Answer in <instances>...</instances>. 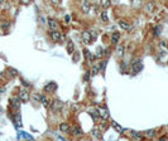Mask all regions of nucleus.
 Segmentation results:
<instances>
[{
	"instance_id": "nucleus-9",
	"label": "nucleus",
	"mask_w": 168,
	"mask_h": 141,
	"mask_svg": "<svg viewBox=\"0 0 168 141\" xmlns=\"http://www.w3.org/2000/svg\"><path fill=\"white\" fill-rule=\"evenodd\" d=\"M48 28L51 29V30H57L58 29V22L56 19H53V18H49L48 19Z\"/></svg>"
},
{
	"instance_id": "nucleus-32",
	"label": "nucleus",
	"mask_w": 168,
	"mask_h": 141,
	"mask_svg": "<svg viewBox=\"0 0 168 141\" xmlns=\"http://www.w3.org/2000/svg\"><path fill=\"white\" fill-rule=\"evenodd\" d=\"M49 3H51L53 7H58L61 4V0H49Z\"/></svg>"
},
{
	"instance_id": "nucleus-28",
	"label": "nucleus",
	"mask_w": 168,
	"mask_h": 141,
	"mask_svg": "<svg viewBox=\"0 0 168 141\" xmlns=\"http://www.w3.org/2000/svg\"><path fill=\"white\" fill-rule=\"evenodd\" d=\"M8 73H9V76H11V77H17L18 76V70L17 69H14V68H8Z\"/></svg>"
},
{
	"instance_id": "nucleus-29",
	"label": "nucleus",
	"mask_w": 168,
	"mask_h": 141,
	"mask_svg": "<svg viewBox=\"0 0 168 141\" xmlns=\"http://www.w3.org/2000/svg\"><path fill=\"white\" fill-rule=\"evenodd\" d=\"M102 53H104V52H102V48H101V47H97L95 57L97 58V59H100V58H101V57H102Z\"/></svg>"
},
{
	"instance_id": "nucleus-21",
	"label": "nucleus",
	"mask_w": 168,
	"mask_h": 141,
	"mask_svg": "<svg viewBox=\"0 0 168 141\" xmlns=\"http://www.w3.org/2000/svg\"><path fill=\"white\" fill-rule=\"evenodd\" d=\"M41 102H42L43 107H46V108H48V107H49V105H51V103H49V99L47 98L46 96H43V95L41 96Z\"/></svg>"
},
{
	"instance_id": "nucleus-5",
	"label": "nucleus",
	"mask_w": 168,
	"mask_h": 141,
	"mask_svg": "<svg viewBox=\"0 0 168 141\" xmlns=\"http://www.w3.org/2000/svg\"><path fill=\"white\" fill-rule=\"evenodd\" d=\"M97 112H99V116L101 117L102 120H108L109 119V111H108V108H106L105 106H100V107L97 108Z\"/></svg>"
},
{
	"instance_id": "nucleus-12",
	"label": "nucleus",
	"mask_w": 168,
	"mask_h": 141,
	"mask_svg": "<svg viewBox=\"0 0 168 141\" xmlns=\"http://www.w3.org/2000/svg\"><path fill=\"white\" fill-rule=\"evenodd\" d=\"M82 13H85V14H87L88 11H90V9H91V4H90V1L88 0H84V3H82Z\"/></svg>"
},
{
	"instance_id": "nucleus-19",
	"label": "nucleus",
	"mask_w": 168,
	"mask_h": 141,
	"mask_svg": "<svg viewBox=\"0 0 168 141\" xmlns=\"http://www.w3.org/2000/svg\"><path fill=\"white\" fill-rule=\"evenodd\" d=\"M91 134H92V136H94V137H96V139L102 140V135H101V132H100L99 128H92Z\"/></svg>"
},
{
	"instance_id": "nucleus-4",
	"label": "nucleus",
	"mask_w": 168,
	"mask_h": 141,
	"mask_svg": "<svg viewBox=\"0 0 168 141\" xmlns=\"http://www.w3.org/2000/svg\"><path fill=\"white\" fill-rule=\"evenodd\" d=\"M49 107H51L53 111H60L61 108L63 107V102H61L60 99H52Z\"/></svg>"
},
{
	"instance_id": "nucleus-2",
	"label": "nucleus",
	"mask_w": 168,
	"mask_h": 141,
	"mask_svg": "<svg viewBox=\"0 0 168 141\" xmlns=\"http://www.w3.org/2000/svg\"><path fill=\"white\" fill-rule=\"evenodd\" d=\"M131 69H133V73H134V74L139 73L140 70L143 69V63H141V61H140V59H138V61H134V62H133V64H131Z\"/></svg>"
},
{
	"instance_id": "nucleus-35",
	"label": "nucleus",
	"mask_w": 168,
	"mask_h": 141,
	"mask_svg": "<svg viewBox=\"0 0 168 141\" xmlns=\"http://www.w3.org/2000/svg\"><path fill=\"white\" fill-rule=\"evenodd\" d=\"M64 22H66V23H70L71 22V16L68 15V14H67V15H64Z\"/></svg>"
},
{
	"instance_id": "nucleus-10",
	"label": "nucleus",
	"mask_w": 168,
	"mask_h": 141,
	"mask_svg": "<svg viewBox=\"0 0 168 141\" xmlns=\"http://www.w3.org/2000/svg\"><path fill=\"white\" fill-rule=\"evenodd\" d=\"M60 131L62 132V134H68V132L71 131V127H70V125L67 122H62L60 123Z\"/></svg>"
},
{
	"instance_id": "nucleus-25",
	"label": "nucleus",
	"mask_w": 168,
	"mask_h": 141,
	"mask_svg": "<svg viewBox=\"0 0 168 141\" xmlns=\"http://www.w3.org/2000/svg\"><path fill=\"white\" fill-rule=\"evenodd\" d=\"M111 126H113V127H114L118 132H119V134H123V131H124V130H123V127L119 125V123H116L115 121H113V122H111Z\"/></svg>"
},
{
	"instance_id": "nucleus-22",
	"label": "nucleus",
	"mask_w": 168,
	"mask_h": 141,
	"mask_svg": "<svg viewBox=\"0 0 168 141\" xmlns=\"http://www.w3.org/2000/svg\"><path fill=\"white\" fill-rule=\"evenodd\" d=\"M100 18H101L102 23H108L109 22V15H108V10H104L101 14H100Z\"/></svg>"
},
{
	"instance_id": "nucleus-11",
	"label": "nucleus",
	"mask_w": 168,
	"mask_h": 141,
	"mask_svg": "<svg viewBox=\"0 0 168 141\" xmlns=\"http://www.w3.org/2000/svg\"><path fill=\"white\" fill-rule=\"evenodd\" d=\"M20 103H22V101H20L19 97H13V98H10V105L13 106L14 108H19L20 107Z\"/></svg>"
},
{
	"instance_id": "nucleus-17",
	"label": "nucleus",
	"mask_w": 168,
	"mask_h": 141,
	"mask_svg": "<svg viewBox=\"0 0 168 141\" xmlns=\"http://www.w3.org/2000/svg\"><path fill=\"white\" fill-rule=\"evenodd\" d=\"M130 135H131V137H133L134 140H143V139H144L143 135H141L140 132H137V131H134V130L130 131Z\"/></svg>"
},
{
	"instance_id": "nucleus-16",
	"label": "nucleus",
	"mask_w": 168,
	"mask_h": 141,
	"mask_svg": "<svg viewBox=\"0 0 168 141\" xmlns=\"http://www.w3.org/2000/svg\"><path fill=\"white\" fill-rule=\"evenodd\" d=\"M144 9H145L147 13H153V10L155 9V4L153 1H149V3H147V4H145Z\"/></svg>"
},
{
	"instance_id": "nucleus-37",
	"label": "nucleus",
	"mask_w": 168,
	"mask_h": 141,
	"mask_svg": "<svg viewBox=\"0 0 168 141\" xmlns=\"http://www.w3.org/2000/svg\"><path fill=\"white\" fill-rule=\"evenodd\" d=\"M9 26H10V23H7V24H4V25H3V29H8Z\"/></svg>"
},
{
	"instance_id": "nucleus-20",
	"label": "nucleus",
	"mask_w": 168,
	"mask_h": 141,
	"mask_svg": "<svg viewBox=\"0 0 168 141\" xmlns=\"http://www.w3.org/2000/svg\"><path fill=\"white\" fill-rule=\"evenodd\" d=\"M71 132V134H72V136H81V135H82V131H81V128H80V127H77V126H76V127H73L72 128V130H71L70 131Z\"/></svg>"
},
{
	"instance_id": "nucleus-31",
	"label": "nucleus",
	"mask_w": 168,
	"mask_h": 141,
	"mask_svg": "<svg viewBox=\"0 0 168 141\" xmlns=\"http://www.w3.org/2000/svg\"><path fill=\"white\" fill-rule=\"evenodd\" d=\"M41 96H42V95H39V93H33V95H32V98H33L34 101L41 102Z\"/></svg>"
},
{
	"instance_id": "nucleus-14",
	"label": "nucleus",
	"mask_w": 168,
	"mask_h": 141,
	"mask_svg": "<svg viewBox=\"0 0 168 141\" xmlns=\"http://www.w3.org/2000/svg\"><path fill=\"white\" fill-rule=\"evenodd\" d=\"M119 39H120V34L118 33V32H114V33L111 34V43H113L114 45H118Z\"/></svg>"
},
{
	"instance_id": "nucleus-13",
	"label": "nucleus",
	"mask_w": 168,
	"mask_h": 141,
	"mask_svg": "<svg viewBox=\"0 0 168 141\" xmlns=\"http://www.w3.org/2000/svg\"><path fill=\"white\" fill-rule=\"evenodd\" d=\"M119 26L122 29H124V30H130L131 29V25L128 22H125V20H119Z\"/></svg>"
},
{
	"instance_id": "nucleus-26",
	"label": "nucleus",
	"mask_w": 168,
	"mask_h": 141,
	"mask_svg": "<svg viewBox=\"0 0 168 141\" xmlns=\"http://www.w3.org/2000/svg\"><path fill=\"white\" fill-rule=\"evenodd\" d=\"M116 54L119 55V57H123V55H124V45L119 44V45L116 47Z\"/></svg>"
},
{
	"instance_id": "nucleus-36",
	"label": "nucleus",
	"mask_w": 168,
	"mask_h": 141,
	"mask_svg": "<svg viewBox=\"0 0 168 141\" xmlns=\"http://www.w3.org/2000/svg\"><path fill=\"white\" fill-rule=\"evenodd\" d=\"M97 70H99V68H97V67H92V72H91V73H92V76H95V74H96Z\"/></svg>"
},
{
	"instance_id": "nucleus-33",
	"label": "nucleus",
	"mask_w": 168,
	"mask_h": 141,
	"mask_svg": "<svg viewBox=\"0 0 168 141\" xmlns=\"http://www.w3.org/2000/svg\"><path fill=\"white\" fill-rule=\"evenodd\" d=\"M19 3L23 5H29L32 3V0H19Z\"/></svg>"
},
{
	"instance_id": "nucleus-15",
	"label": "nucleus",
	"mask_w": 168,
	"mask_h": 141,
	"mask_svg": "<svg viewBox=\"0 0 168 141\" xmlns=\"http://www.w3.org/2000/svg\"><path fill=\"white\" fill-rule=\"evenodd\" d=\"M84 54H85V57H86V59H88V62H94V61L96 59V57H95V55H94L90 51H88V49H85V51H84Z\"/></svg>"
},
{
	"instance_id": "nucleus-18",
	"label": "nucleus",
	"mask_w": 168,
	"mask_h": 141,
	"mask_svg": "<svg viewBox=\"0 0 168 141\" xmlns=\"http://www.w3.org/2000/svg\"><path fill=\"white\" fill-rule=\"evenodd\" d=\"M158 59H161L162 62H164V61H167V59H168V53H167L166 51H164V49H163V51L159 52V54H158Z\"/></svg>"
},
{
	"instance_id": "nucleus-38",
	"label": "nucleus",
	"mask_w": 168,
	"mask_h": 141,
	"mask_svg": "<svg viewBox=\"0 0 168 141\" xmlns=\"http://www.w3.org/2000/svg\"><path fill=\"white\" fill-rule=\"evenodd\" d=\"M164 140H167L166 136H163V137H161V139H159V141H164Z\"/></svg>"
},
{
	"instance_id": "nucleus-3",
	"label": "nucleus",
	"mask_w": 168,
	"mask_h": 141,
	"mask_svg": "<svg viewBox=\"0 0 168 141\" xmlns=\"http://www.w3.org/2000/svg\"><path fill=\"white\" fill-rule=\"evenodd\" d=\"M81 38H82V42H84L85 44H91L92 43V40H94V38H92V34L90 33V32H87V30H85L84 33H82L81 35Z\"/></svg>"
},
{
	"instance_id": "nucleus-24",
	"label": "nucleus",
	"mask_w": 168,
	"mask_h": 141,
	"mask_svg": "<svg viewBox=\"0 0 168 141\" xmlns=\"http://www.w3.org/2000/svg\"><path fill=\"white\" fill-rule=\"evenodd\" d=\"M144 135H145L147 137H149V139H153V137L157 135V131L155 130H147L145 132H144Z\"/></svg>"
},
{
	"instance_id": "nucleus-27",
	"label": "nucleus",
	"mask_w": 168,
	"mask_h": 141,
	"mask_svg": "<svg viewBox=\"0 0 168 141\" xmlns=\"http://www.w3.org/2000/svg\"><path fill=\"white\" fill-rule=\"evenodd\" d=\"M162 33V25H155L154 26V37H158Z\"/></svg>"
},
{
	"instance_id": "nucleus-8",
	"label": "nucleus",
	"mask_w": 168,
	"mask_h": 141,
	"mask_svg": "<svg viewBox=\"0 0 168 141\" xmlns=\"http://www.w3.org/2000/svg\"><path fill=\"white\" fill-rule=\"evenodd\" d=\"M76 51V47H75V43H73V40H67V53H68L70 55H72L73 53Z\"/></svg>"
},
{
	"instance_id": "nucleus-7",
	"label": "nucleus",
	"mask_w": 168,
	"mask_h": 141,
	"mask_svg": "<svg viewBox=\"0 0 168 141\" xmlns=\"http://www.w3.org/2000/svg\"><path fill=\"white\" fill-rule=\"evenodd\" d=\"M56 90H57V84H56L54 82H48V83L44 86V91H46L47 93H53Z\"/></svg>"
},
{
	"instance_id": "nucleus-34",
	"label": "nucleus",
	"mask_w": 168,
	"mask_h": 141,
	"mask_svg": "<svg viewBox=\"0 0 168 141\" xmlns=\"http://www.w3.org/2000/svg\"><path fill=\"white\" fill-rule=\"evenodd\" d=\"M105 64H106V63H105V62H101V63H100V64H99V67H97V68H99L100 70H101V72H104V68H105Z\"/></svg>"
},
{
	"instance_id": "nucleus-39",
	"label": "nucleus",
	"mask_w": 168,
	"mask_h": 141,
	"mask_svg": "<svg viewBox=\"0 0 168 141\" xmlns=\"http://www.w3.org/2000/svg\"><path fill=\"white\" fill-rule=\"evenodd\" d=\"M3 3H4V0H0V4H3Z\"/></svg>"
},
{
	"instance_id": "nucleus-1",
	"label": "nucleus",
	"mask_w": 168,
	"mask_h": 141,
	"mask_svg": "<svg viewBox=\"0 0 168 141\" xmlns=\"http://www.w3.org/2000/svg\"><path fill=\"white\" fill-rule=\"evenodd\" d=\"M49 35H51L53 42H63V40H64V37L58 30H51Z\"/></svg>"
},
{
	"instance_id": "nucleus-23",
	"label": "nucleus",
	"mask_w": 168,
	"mask_h": 141,
	"mask_svg": "<svg viewBox=\"0 0 168 141\" xmlns=\"http://www.w3.org/2000/svg\"><path fill=\"white\" fill-rule=\"evenodd\" d=\"M111 5V0H101V7L104 10H108Z\"/></svg>"
},
{
	"instance_id": "nucleus-30",
	"label": "nucleus",
	"mask_w": 168,
	"mask_h": 141,
	"mask_svg": "<svg viewBox=\"0 0 168 141\" xmlns=\"http://www.w3.org/2000/svg\"><path fill=\"white\" fill-rule=\"evenodd\" d=\"M88 113H90L91 116L94 117V119H97V117H100L99 116V112H97V110H90V111H88Z\"/></svg>"
},
{
	"instance_id": "nucleus-6",
	"label": "nucleus",
	"mask_w": 168,
	"mask_h": 141,
	"mask_svg": "<svg viewBox=\"0 0 168 141\" xmlns=\"http://www.w3.org/2000/svg\"><path fill=\"white\" fill-rule=\"evenodd\" d=\"M18 97L20 98V101L22 102H28L29 98H31V96H29V93H28V91L27 90H20L19 91V96Z\"/></svg>"
}]
</instances>
